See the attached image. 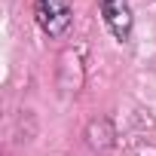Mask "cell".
I'll return each mask as SVG.
<instances>
[{
    "mask_svg": "<svg viewBox=\"0 0 156 156\" xmlns=\"http://www.w3.org/2000/svg\"><path fill=\"white\" fill-rule=\"evenodd\" d=\"M101 12H104V22H107L110 34L119 43H126L132 37V25H135L129 0H101Z\"/></svg>",
    "mask_w": 156,
    "mask_h": 156,
    "instance_id": "obj_2",
    "label": "cell"
},
{
    "mask_svg": "<svg viewBox=\"0 0 156 156\" xmlns=\"http://www.w3.org/2000/svg\"><path fill=\"white\" fill-rule=\"evenodd\" d=\"M70 0H37V25L49 37H61L70 28Z\"/></svg>",
    "mask_w": 156,
    "mask_h": 156,
    "instance_id": "obj_1",
    "label": "cell"
}]
</instances>
